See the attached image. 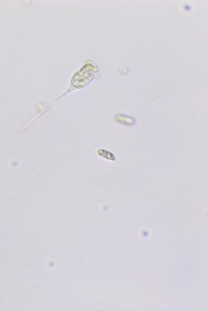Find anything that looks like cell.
I'll return each instance as SVG.
<instances>
[{
	"label": "cell",
	"mask_w": 208,
	"mask_h": 311,
	"mask_svg": "<svg viewBox=\"0 0 208 311\" xmlns=\"http://www.w3.org/2000/svg\"><path fill=\"white\" fill-rule=\"evenodd\" d=\"M98 154L102 156L104 155H107L106 157H105V158L108 159H111L112 160L115 159V158L114 156L111 153L107 152V151L100 150L98 151Z\"/></svg>",
	"instance_id": "obj_2"
},
{
	"label": "cell",
	"mask_w": 208,
	"mask_h": 311,
	"mask_svg": "<svg viewBox=\"0 0 208 311\" xmlns=\"http://www.w3.org/2000/svg\"><path fill=\"white\" fill-rule=\"evenodd\" d=\"M116 120L120 124L127 126H134L136 124V119L132 116L123 114L116 115Z\"/></svg>",
	"instance_id": "obj_1"
}]
</instances>
